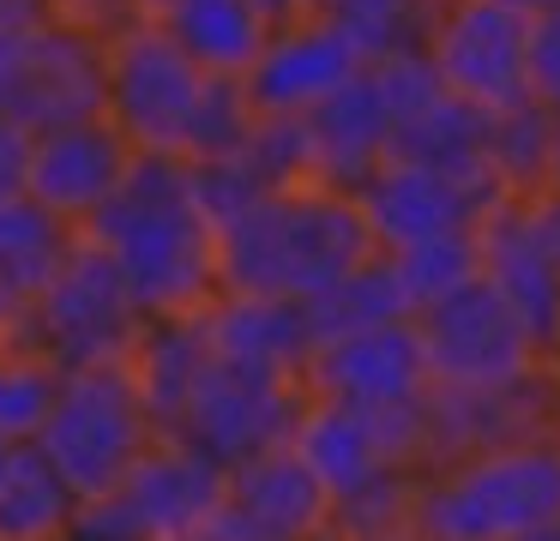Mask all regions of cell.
<instances>
[{"label":"cell","instance_id":"7c38bea8","mask_svg":"<svg viewBox=\"0 0 560 541\" xmlns=\"http://www.w3.org/2000/svg\"><path fill=\"white\" fill-rule=\"evenodd\" d=\"M331 529V499L290 445L223 469V493L194 541H319Z\"/></svg>","mask_w":560,"mask_h":541},{"label":"cell","instance_id":"f6af8a7d","mask_svg":"<svg viewBox=\"0 0 560 541\" xmlns=\"http://www.w3.org/2000/svg\"><path fill=\"white\" fill-rule=\"evenodd\" d=\"M145 7H151V12H158V7H163V0H145Z\"/></svg>","mask_w":560,"mask_h":541},{"label":"cell","instance_id":"ab89813d","mask_svg":"<svg viewBox=\"0 0 560 541\" xmlns=\"http://www.w3.org/2000/svg\"><path fill=\"white\" fill-rule=\"evenodd\" d=\"M13 313H19V301L7 295V289H0V337H7V325H13Z\"/></svg>","mask_w":560,"mask_h":541},{"label":"cell","instance_id":"5bb4252c","mask_svg":"<svg viewBox=\"0 0 560 541\" xmlns=\"http://www.w3.org/2000/svg\"><path fill=\"white\" fill-rule=\"evenodd\" d=\"M422 409H428V469L530 439V433H560V403L548 391L542 367L500 385H428Z\"/></svg>","mask_w":560,"mask_h":541},{"label":"cell","instance_id":"44dd1931","mask_svg":"<svg viewBox=\"0 0 560 541\" xmlns=\"http://www.w3.org/2000/svg\"><path fill=\"white\" fill-rule=\"evenodd\" d=\"M290 451L302 457V469L326 487L331 505L355 499L362 487H374L380 475H392L386 451H380V433L362 409H343V403H319L307 397L302 415H295V433H290ZM410 475V469H404Z\"/></svg>","mask_w":560,"mask_h":541},{"label":"cell","instance_id":"484cf974","mask_svg":"<svg viewBox=\"0 0 560 541\" xmlns=\"http://www.w3.org/2000/svg\"><path fill=\"white\" fill-rule=\"evenodd\" d=\"M79 499L37 445H7L0 457V541H67Z\"/></svg>","mask_w":560,"mask_h":541},{"label":"cell","instance_id":"8992f818","mask_svg":"<svg viewBox=\"0 0 560 541\" xmlns=\"http://www.w3.org/2000/svg\"><path fill=\"white\" fill-rule=\"evenodd\" d=\"M223 493V469L175 433H158L103 499H85L67 541H194Z\"/></svg>","mask_w":560,"mask_h":541},{"label":"cell","instance_id":"52a82bcc","mask_svg":"<svg viewBox=\"0 0 560 541\" xmlns=\"http://www.w3.org/2000/svg\"><path fill=\"white\" fill-rule=\"evenodd\" d=\"M206 79L211 72H199L163 36L158 19H139L103 43V115L145 156H175L182 163V139Z\"/></svg>","mask_w":560,"mask_h":541},{"label":"cell","instance_id":"b9f144b4","mask_svg":"<svg viewBox=\"0 0 560 541\" xmlns=\"http://www.w3.org/2000/svg\"><path fill=\"white\" fill-rule=\"evenodd\" d=\"M326 7H338V0H290V12H326Z\"/></svg>","mask_w":560,"mask_h":541},{"label":"cell","instance_id":"5b68a950","mask_svg":"<svg viewBox=\"0 0 560 541\" xmlns=\"http://www.w3.org/2000/svg\"><path fill=\"white\" fill-rule=\"evenodd\" d=\"M7 331L25 349H37L55 373H79L127 361V349L145 331V313L127 295L121 271L103 259V247L85 240V228H79V247L67 252V264L13 313Z\"/></svg>","mask_w":560,"mask_h":541},{"label":"cell","instance_id":"277c9868","mask_svg":"<svg viewBox=\"0 0 560 541\" xmlns=\"http://www.w3.org/2000/svg\"><path fill=\"white\" fill-rule=\"evenodd\" d=\"M151 439H158V421H151L133 373H127V361H109V367L61 373V391H55L31 445L49 457V469L85 505V499H103L145 457Z\"/></svg>","mask_w":560,"mask_h":541},{"label":"cell","instance_id":"f1b7e54d","mask_svg":"<svg viewBox=\"0 0 560 541\" xmlns=\"http://www.w3.org/2000/svg\"><path fill=\"white\" fill-rule=\"evenodd\" d=\"M434 7L440 0H338V7H326V19L350 36V48L368 67V60L422 48L428 24H434Z\"/></svg>","mask_w":560,"mask_h":541},{"label":"cell","instance_id":"e575fe53","mask_svg":"<svg viewBox=\"0 0 560 541\" xmlns=\"http://www.w3.org/2000/svg\"><path fill=\"white\" fill-rule=\"evenodd\" d=\"M25 151H31V132H19L13 120H0V199L25 187Z\"/></svg>","mask_w":560,"mask_h":541},{"label":"cell","instance_id":"3957f363","mask_svg":"<svg viewBox=\"0 0 560 541\" xmlns=\"http://www.w3.org/2000/svg\"><path fill=\"white\" fill-rule=\"evenodd\" d=\"M560 517V433L494 445L422 469L410 487V541H518Z\"/></svg>","mask_w":560,"mask_h":541},{"label":"cell","instance_id":"603a6c76","mask_svg":"<svg viewBox=\"0 0 560 541\" xmlns=\"http://www.w3.org/2000/svg\"><path fill=\"white\" fill-rule=\"evenodd\" d=\"M488 120H494V108H476V103H464V96L440 91L434 103L416 108V115L392 132L386 156L434 168V175L464 180V187H494V175H488Z\"/></svg>","mask_w":560,"mask_h":541},{"label":"cell","instance_id":"d6a6232c","mask_svg":"<svg viewBox=\"0 0 560 541\" xmlns=\"http://www.w3.org/2000/svg\"><path fill=\"white\" fill-rule=\"evenodd\" d=\"M524 72H530V96L560 108V7L530 12V36H524Z\"/></svg>","mask_w":560,"mask_h":541},{"label":"cell","instance_id":"cb8c5ba5","mask_svg":"<svg viewBox=\"0 0 560 541\" xmlns=\"http://www.w3.org/2000/svg\"><path fill=\"white\" fill-rule=\"evenodd\" d=\"M211 361V343H206V325L199 313H163V319H145L139 343L127 349V373H133L139 397H145L158 433H175L187 397H194L199 373Z\"/></svg>","mask_w":560,"mask_h":541},{"label":"cell","instance_id":"836d02e7","mask_svg":"<svg viewBox=\"0 0 560 541\" xmlns=\"http://www.w3.org/2000/svg\"><path fill=\"white\" fill-rule=\"evenodd\" d=\"M55 12H61L67 24H79V31L103 36V43H109L115 31H127V24L151 19L145 0H55Z\"/></svg>","mask_w":560,"mask_h":541},{"label":"cell","instance_id":"30bf717a","mask_svg":"<svg viewBox=\"0 0 560 541\" xmlns=\"http://www.w3.org/2000/svg\"><path fill=\"white\" fill-rule=\"evenodd\" d=\"M524 36H530V12L512 0H440L422 55L434 60L452 96L476 108H512L530 96Z\"/></svg>","mask_w":560,"mask_h":541},{"label":"cell","instance_id":"4dcf8cb0","mask_svg":"<svg viewBox=\"0 0 560 541\" xmlns=\"http://www.w3.org/2000/svg\"><path fill=\"white\" fill-rule=\"evenodd\" d=\"M254 127H259V108L247 103L242 79H206L194 120H187V139H182V163H218V156L247 151Z\"/></svg>","mask_w":560,"mask_h":541},{"label":"cell","instance_id":"60d3db41","mask_svg":"<svg viewBox=\"0 0 560 541\" xmlns=\"http://www.w3.org/2000/svg\"><path fill=\"white\" fill-rule=\"evenodd\" d=\"M518 541H560V517H555V524H542V529H530V536H518Z\"/></svg>","mask_w":560,"mask_h":541},{"label":"cell","instance_id":"ac0fdd59","mask_svg":"<svg viewBox=\"0 0 560 541\" xmlns=\"http://www.w3.org/2000/svg\"><path fill=\"white\" fill-rule=\"evenodd\" d=\"M392 115L386 91H380L374 67H362L355 79H343L326 103H314L302 115V139H307V180H326L338 192H355L392 151Z\"/></svg>","mask_w":560,"mask_h":541},{"label":"cell","instance_id":"83f0119b","mask_svg":"<svg viewBox=\"0 0 560 541\" xmlns=\"http://www.w3.org/2000/svg\"><path fill=\"white\" fill-rule=\"evenodd\" d=\"M548 103L524 96L512 108H494L488 120V175L500 199H536L548 187Z\"/></svg>","mask_w":560,"mask_h":541},{"label":"cell","instance_id":"6da1fadb","mask_svg":"<svg viewBox=\"0 0 560 541\" xmlns=\"http://www.w3.org/2000/svg\"><path fill=\"white\" fill-rule=\"evenodd\" d=\"M85 240H97L103 259L121 271L145 319L199 313L218 295V228L199 211L187 163L175 156L139 151L121 187L85 223Z\"/></svg>","mask_w":560,"mask_h":541},{"label":"cell","instance_id":"9c48e42d","mask_svg":"<svg viewBox=\"0 0 560 541\" xmlns=\"http://www.w3.org/2000/svg\"><path fill=\"white\" fill-rule=\"evenodd\" d=\"M302 403L307 391L290 373H266V367H242V361L211 355L182 421H175V439L206 451L218 469H235L247 457L271 451V445H290Z\"/></svg>","mask_w":560,"mask_h":541},{"label":"cell","instance_id":"74e56055","mask_svg":"<svg viewBox=\"0 0 560 541\" xmlns=\"http://www.w3.org/2000/svg\"><path fill=\"white\" fill-rule=\"evenodd\" d=\"M548 115H555L548 120V187H560V108H548Z\"/></svg>","mask_w":560,"mask_h":541},{"label":"cell","instance_id":"e0dca14e","mask_svg":"<svg viewBox=\"0 0 560 541\" xmlns=\"http://www.w3.org/2000/svg\"><path fill=\"white\" fill-rule=\"evenodd\" d=\"M350 199H355V211H362L374 247L398 252V247H410V240L446 235V228H476L500 192L494 187H464V180H446V175H434V168L386 156Z\"/></svg>","mask_w":560,"mask_h":541},{"label":"cell","instance_id":"f35d334b","mask_svg":"<svg viewBox=\"0 0 560 541\" xmlns=\"http://www.w3.org/2000/svg\"><path fill=\"white\" fill-rule=\"evenodd\" d=\"M542 379H548V391H555V403H560V331L548 337V349H542Z\"/></svg>","mask_w":560,"mask_h":541},{"label":"cell","instance_id":"7a4b0ae2","mask_svg":"<svg viewBox=\"0 0 560 541\" xmlns=\"http://www.w3.org/2000/svg\"><path fill=\"white\" fill-rule=\"evenodd\" d=\"M368 252L380 247L350 192L326 180H290L218 223V295L314 301Z\"/></svg>","mask_w":560,"mask_h":541},{"label":"cell","instance_id":"8fae6325","mask_svg":"<svg viewBox=\"0 0 560 541\" xmlns=\"http://www.w3.org/2000/svg\"><path fill=\"white\" fill-rule=\"evenodd\" d=\"M85 115H103V36L55 12L19 36L0 84V120H13L19 132H49Z\"/></svg>","mask_w":560,"mask_h":541},{"label":"cell","instance_id":"4316f807","mask_svg":"<svg viewBox=\"0 0 560 541\" xmlns=\"http://www.w3.org/2000/svg\"><path fill=\"white\" fill-rule=\"evenodd\" d=\"M307 307V325L314 337H331V331H362V325H392V319H410V301L398 289V271H392L386 252H368L362 264L338 277L331 289H319Z\"/></svg>","mask_w":560,"mask_h":541},{"label":"cell","instance_id":"d6986e66","mask_svg":"<svg viewBox=\"0 0 560 541\" xmlns=\"http://www.w3.org/2000/svg\"><path fill=\"white\" fill-rule=\"evenodd\" d=\"M476 271L512 301L530 337L548 349L560 331V264L548 259L542 235H536L530 199H494L476 223Z\"/></svg>","mask_w":560,"mask_h":541},{"label":"cell","instance_id":"7402d4cb","mask_svg":"<svg viewBox=\"0 0 560 541\" xmlns=\"http://www.w3.org/2000/svg\"><path fill=\"white\" fill-rule=\"evenodd\" d=\"M151 19L163 24V36L199 72H211V79H242L259 60V48H266L271 24L283 12H271L266 0H163Z\"/></svg>","mask_w":560,"mask_h":541},{"label":"cell","instance_id":"2e32d148","mask_svg":"<svg viewBox=\"0 0 560 541\" xmlns=\"http://www.w3.org/2000/svg\"><path fill=\"white\" fill-rule=\"evenodd\" d=\"M133 144L109 127V115H85L67 127L31 132L25 151V192L43 199L55 216H67L73 228H85L97 216V204L121 187V175L133 168Z\"/></svg>","mask_w":560,"mask_h":541},{"label":"cell","instance_id":"8d00e7d4","mask_svg":"<svg viewBox=\"0 0 560 541\" xmlns=\"http://www.w3.org/2000/svg\"><path fill=\"white\" fill-rule=\"evenodd\" d=\"M530 216H536V235H542L548 259L560 264V187L536 192V199H530Z\"/></svg>","mask_w":560,"mask_h":541},{"label":"cell","instance_id":"d590c367","mask_svg":"<svg viewBox=\"0 0 560 541\" xmlns=\"http://www.w3.org/2000/svg\"><path fill=\"white\" fill-rule=\"evenodd\" d=\"M43 19H55V0H0V36L37 31Z\"/></svg>","mask_w":560,"mask_h":541},{"label":"cell","instance_id":"7bdbcfd3","mask_svg":"<svg viewBox=\"0 0 560 541\" xmlns=\"http://www.w3.org/2000/svg\"><path fill=\"white\" fill-rule=\"evenodd\" d=\"M512 7H524V12H555L560 0H512Z\"/></svg>","mask_w":560,"mask_h":541},{"label":"cell","instance_id":"f546056e","mask_svg":"<svg viewBox=\"0 0 560 541\" xmlns=\"http://www.w3.org/2000/svg\"><path fill=\"white\" fill-rule=\"evenodd\" d=\"M55 391H61V373H55L37 349H25L13 331L0 337V439L7 445L37 439Z\"/></svg>","mask_w":560,"mask_h":541},{"label":"cell","instance_id":"1f68e13d","mask_svg":"<svg viewBox=\"0 0 560 541\" xmlns=\"http://www.w3.org/2000/svg\"><path fill=\"white\" fill-rule=\"evenodd\" d=\"M386 259H392V271H398V289H404V301H410V313H416L434 295L458 289L464 277H476V228H446V235L410 240V247L386 252Z\"/></svg>","mask_w":560,"mask_h":541},{"label":"cell","instance_id":"ee69618b","mask_svg":"<svg viewBox=\"0 0 560 541\" xmlns=\"http://www.w3.org/2000/svg\"><path fill=\"white\" fill-rule=\"evenodd\" d=\"M266 7H271V12H290V0H266Z\"/></svg>","mask_w":560,"mask_h":541},{"label":"cell","instance_id":"d4e9b609","mask_svg":"<svg viewBox=\"0 0 560 541\" xmlns=\"http://www.w3.org/2000/svg\"><path fill=\"white\" fill-rule=\"evenodd\" d=\"M73 247H79V228L67 216H55L43 199H31L25 187L0 199V289L19 307L61 271Z\"/></svg>","mask_w":560,"mask_h":541},{"label":"cell","instance_id":"ffe728a7","mask_svg":"<svg viewBox=\"0 0 560 541\" xmlns=\"http://www.w3.org/2000/svg\"><path fill=\"white\" fill-rule=\"evenodd\" d=\"M199 325H206L211 355L266 367V373H290V379H302V361L314 349L307 307L290 295H211L199 307Z\"/></svg>","mask_w":560,"mask_h":541},{"label":"cell","instance_id":"9a60e30c","mask_svg":"<svg viewBox=\"0 0 560 541\" xmlns=\"http://www.w3.org/2000/svg\"><path fill=\"white\" fill-rule=\"evenodd\" d=\"M355 72H362V55L326 12H283L259 60L242 72V91L266 120H302Z\"/></svg>","mask_w":560,"mask_h":541},{"label":"cell","instance_id":"4fadbf2b","mask_svg":"<svg viewBox=\"0 0 560 541\" xmlns=\"http://www.w3.org/2000/svg\"><path fill=\"white\" fill-rule=\"evenodd\" d=\"M302 391L319 403L343 409H392L428 391L422 343H416L410 319L392 325H362V331H331L314 337L302 361Z\"/></svg>","mask_w":560,"mask_h":541},{"label":"cell","instance_id":"ba28073f","mask_svg":"<svg viewBox=\"0 0 560 541\" xmlns=\"http://www.w3.org/2000/svg\"><path fill=\"white\" fill-rule=\"evenodd\" d=\"M428 385H500L542 367V343L482 271L410 313Z\"/></svg>","mask_w":560,"mask_h":541}]
</instances>
